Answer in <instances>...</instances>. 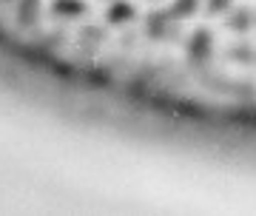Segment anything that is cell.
<instances>
[{"label":"cell","instance_id":"cell-9","mask_svg":"<svg viewBox=\"0 0 256 216\" xmlns=\"http://www.w3.org/2000/svg\"><path fill=\"white\" fill-rule=\"evenodd\" d=\"M0 3H14V0H0Z\"/></svg>","mask_w":256,"mask_h":216},{"label":"cell","instance_id":"cell-8","mask_svg":"<svg viewBox=\"0 0 256 216\" xmlns=\"http://www.w3.org/2000/svg\"><path fill=\"white\" fill-rule=\"evenodd\" d=\"M230 9H234V0H205L208 14H228Z\"/></svg>","mask_w":256,"mask_h":216},{"label":"cell","instance_id":"cell-7","mask_svg":"<svg viewBox=\"0 0 256 216\" xmlns=\"http://www.w3.org/2000/svg\"><path fill=\"white\" fill-rule=\"evenodd\" d=\"M200 9H205V0H171V3H168V12H171L180 23L194 18Z\"/></svg>","mask_w":256,"mask_h":216},{"label":"cell","instance_id":"cell-2","mask_svg":"<svg viewBox=\"0 0 256 216\" xmlns=\"http://www.w3.org/2000/svg\"><path fill=\"white\" fill-rule=\"evenodd\" d=\"M146 34L151 40H171L180 34V20L168 9H156L146 18Z\"/></svg>","mask_w":256,"mask_h":216},{"label":"cell","instance_id":"cell-6","mask_svg":"<svg viewBox=\"0 0 256 216\" xmlns=\"http://www.w3.org/2000/svg\"><path fill=\"white\" fill-rule=\"evenodd\" d=\"M40 12H43V0H14V14H18L20 26H32V23H37Z\"/></svg>","mask_w":256,"mask_h":216},{"label":"cell","instance_id":"cell-4","mask_svg":"<svg viewBox=\"0 0 256 216\" xmlns=\"http://www.w3.org/2000/svg\"><path fill=\"white\" fill-rule=\"evenodd\" d=\"M48 12L57 20H80L88 14V3L86 0H52Z\"/></svg>","mask_w":256,"mask_h":216},{"label":"cell","instance_id":"cell-5","mask_svg":"<svg viewBox=\"0 0 256 216\" xmlns=\"http://www.w3.org/2000/svg\"><path fill=\"white\" fill-rule=\"evenodd\" d=\"M225 26L234 32V34H245V32H250V28L256 26V14L248 6H234V9L228 12V20H225Z\"/></svg>","mask_w":256,"mask_h":216},{"label":"cell","instance_id":"cell-10","mask_svg":"<svg viewBox=\"0 0 256 216\" xmlns=\"http://www.w3.org/2000/svg\"><path fill=\"white\" fill-rule=\"evenodd\" d=\"M151 3H154V0H151Z\"/></svg>","mask_w":256,"mask_h":216},{"label":"cell","instance_id":"cell-3","mask_svg":"<svg viewBox=\"0 0 256 216\" xmlns=\"http://www.w3.org/2000/svg\"><path fill=\"white\" fill-rule=\"evenodd\" d=\"M134 20H137V6L131 0H108L106 23H111V26H128Z\"/></svg>","mask_w":256,"mask_h":216},{"label":"cell","instance_id":"cell-1","mask_svg":"<svg viewBox=\"0 0 256 216\" xmlns=\"http://www.w3.org/2000/svg\"><path fill=\"white\" fill-rule=\"evenodd\" d=\"M185 57H188V63L194 66H205L210 63V57H214V34H210V28H194L188 40H185Z\"/></svg>","mask_w":256,"mask_h":216}]
</instances>
